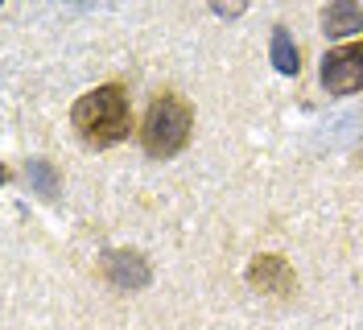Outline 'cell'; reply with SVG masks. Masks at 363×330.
<instances>
[{
	"instance_id": "cell-5",
	"label": "cell",
	"mask_w": 363,
	"mask_h": 330,
	"mask_svg": "<svg viewBox=\"0 0 363 330\" xmlns=\"http://www.w3.org/2000/svg\"><path fill=\"white\" fill-rule=\"evenodd\" d=\"M99 268H104V277H108L116 289H145L153 281L149 260H145L140 252H133V248H112V252H104Z\"/></svg>"
},
{
	"instance_id": "cell-6",
	"label": "cell",
	"mask_w": 363,
	"mask_h": 330,
	"mask_svg": "<svg viewBox=\"0 0 363 330\" xmlns=\"http://www.w3.org/2000/svg\"><path fill=\"white\" fill-rule=\"evenodd\" d=\"M322 29H326V38H351V33H359L363 29V9L359 4H326V13H322Z\"/></svg>"
},
{
	"instance_id": "cell-7",
	"label": "cell",
	"mask_w": 363,
	"mask_h": 330,
	"mask_svg": "<svg viewBox=\"0 0 363 330\" xmlns=\"http://www.w3.org/2000/svg\"><path fill=\"white\" fill-rule=\"evenodd\" d=\"M272 66H277V75H297L301 70V54H297L294 38L281 25L272 29Z\"/></svg>"
},
{
	"instance_id": "cell-4",
	"label": "cell",
	"mask_w": 363,
	"mask_h": 330,
	"mask_svg": "<svg viewBox=\"0 0 363 330\" xmlns=\"http://www.w3.org/2000/svg\"><path fill=\"white\" fill-rule=\"evenodd\" d=\"M248 285L256 289V293H269V297H289L297 289V277H294V268H289L285 256L260 252V256L248 260Z\"/></svg>"
},
{
	"instance_id": "cell-3",
	"label": "cell",
	"mask_w": 363,
	"mask_h": 330,
	"mask_svg": "<svg viewBox=\"0 0 363 330\" xmlns=\"http://www.w3.org/2000/svg\"><path fill=\"white\" fill-rule=\"evenodd\" d=\"M322 87L330 95L363 91V42H347L322 54Z\"/></svg>"
},
{
	"instance_id": "cell-1",
	"label": "cell",
	"mask_w": 363,
	"mask_h": 330,
	"mask_svg": "<svg viewBox=\"0 0 363 330\" xmlns=\"http://www.w3.org/2000/svg\"><path fill=\"white\" fill-rule=\"evenodd\" d=\"M70 124H74V132H79L87 145H95V149L120 145V141L133 132L128 91L120 87V83H104V87L79 95L74 108H70Z\"/></svg>"
},
{
	"instance_id": "cell-2",
	"label": "cell",
	"mask_w": 363,
	"mask_h": 330,
	"mask_svg": "<svg viewBox=\"0 0 363 330\" xmlns=\"http://www.w3.org/2000/svg\"><path fill=\"white\" fill-rule=\"evenodd\" d=\"M190 128H194V111L190 104L174 95V91H165L157 95L149 111H145V124H140V145H145V153L165 161V157H178L186 149V141H190Z\"/></svg>"
},
{
	"instance_id": "cell-8",
	"label": "cell",
	"mask_w": 363,
	"mask_h": 330,
	"mask_svg": "<svg viewBox=\"0 0 363 330\" xmlns=\"http://www.w3.org/2000/svg\"><path fill=\"white\" fill-rule=\"evenodd\" d=\"M25 177H29V186L42 198H58V174H54V165L45 157H29L25 161Z\"/></svg>"
}]
</instances>
